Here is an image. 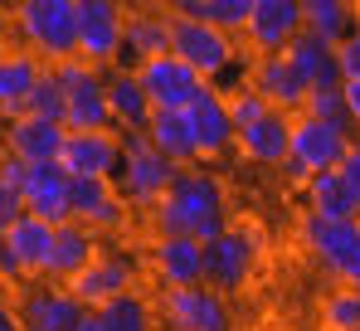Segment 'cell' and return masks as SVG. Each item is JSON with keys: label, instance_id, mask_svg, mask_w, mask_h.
Here are the masks:
<instances>
[{"label": "cell", "instance_id": "cell-3", "mask_svg": "<svg viewBox=\"0 0 360 331\" xmlns=\"http://www.w3.org/2000/svg\"><path fill=\"white\" fill-rule=\"evenodd\" d=\"M49 73L63 83V127L68 132H108L112 122V103H108V68L88 63L83 54L54 58Z\"/></svg>", "mask_w": 360, "mask_h": 331}, {"label": "cell", "instance_id": "cell-33", "mask_svg": "<svg viewBox=\"0 0 360 331\" xmlns=\"http://www.w3.org/2000/svg\"><path fill=\"white\" fill-rule=\"evenodd\" d=\"M171 15H200V20H210V25H219V30H229V35L243 39L248 15H253V0H185Z\"/></svg>", "mask_w": 360, "mask_h": 331}, {"label": "cell", "instance_id": "cell-34", "mask_svg": "<svg viewBox=\"0 0 360 331\" xmlns=\"http://www.w3.org/2000/svg\"><path fill=\"white\" fill-rule=\"evenodd\" d=\"M321 327L326 331H360V287L356 282H341L336 292H326Z\"/></svg>", "mask_w": 360, "mask_h": 331}, {"label": "cell", "instance_id": "cell-29", "mask_svg": "<svg viewBox=\"0 0 360 331\" xmlns=\"http://www.w3.org/2000/svg\"><path fill=\"white\" fill-rule=\"evenodd\" d=\"M302 200H307V210L321 215V220H360V200H356V190L346 185L341 166H336V170H316V175H307Z\"/></svg>", "mask_w": 360, "mask_h": 331}, {"label": "cell", "instance_id": "cell-9", "mask_svg": "<svg viewBox=\"0 0 360 331\" xmlns=\"http://www.w3.org/2000/svg\"><path fill=\"white\" fill-rule=\"evenodd\" d=\"M161 322L171 331H229V302L214 282H190V287H161L156 302Z\"/></svg>", "mask_w": 360, "mask_h": 331}, {"label": "cell", "instance_id": "cell-16", "mask_svg": "<svg viewBox=\"0 0 360 331\" xmlns=\"http://www.w3.org/2000/svg\"><path fill=\"white\" fill-rule=\"evenodd\" d=\"M136 78H141V88L151 93L156 108H190V103L210 88V78H205L200 68H190L180 54H171V49L146 58V63H136Z\"/></svg>", "mask_w": 360, "mask_h": 331}, {"label": "cell", "instance_id": "cell-14", "mask_svg": "<svg viewBox=\"0 0 360 331\" xmlns=\"http://www.w3.org/2000/svg\"><path fill=\"white\" fill-rule=\"evenodd\" d=\"M171 5L161 0H127V35H122V68H136L146 58L166 54L171 49Z\"/></svg>", "mask_w": 360, "mask_h": 331}, {"label": "cell", "instance_id": "cell-2", "mask_svg": "<svg viewBox=\"0 0 360 331\" xmlns=\"http://www.w3.org/2000/svg\"><path fill=\"white\" fill-rule=\"evenodd\" d=\"M10 35L44 63L78 54V0H15Z\"/></svg>", "mask_w": 360, "mask_h": 331}, {"label": "cell", "instance_id": "cell-1", "mask_svg": "<svg viewBox=\"0 0 360 331\" xmlns=\"http://www.w3.org/2000/svg\"><path fill=\"white\" fill-rule=\"evenodd\" d=\"M151 229L156 234H195L200 244H214L229 229V210H224V185L210 170L180 166L171 190L151 205Z\"/></svg>", "mask_w": 360, "mask_h": 331}, {"label": "cell", "instance_id": "cell-39", "mask_svg": "<svg viewBox=\"0 0 360 331\" xmlns=\"http://www.w3.org/2000/svg\"><path fill=\"white\" fill-rule=\"evenodd\" d=\"M336 58H341V78H360V30L336 44Z\"/></svg>", "mask_w": 360, "mask_h": 331}, {"label": "cell", "instance_id": "cell-37", "mask_svg": "<svg viewBox=\"0 0 360 331\" xmlns=\"http://www.w3.org/2000/svg\"><path fill=\"white\" fill-rule=\"evenodd\" d=\"M25 112H34V117H54V122H63V83L44 68V78L34 83V93H30V103H25Z\"/></svg>", "mask_w": 360, "mask_h": 331}, {"label": "cell", "instance_id": "cell-32", "mask_svg": "<svg viewBox=\"0 0 360 331\" xmlns=\"http://www.w3.org/2000/svg\"><path fill=\"white\" fill-rule=\"evenodd\" d=\"M93 322H98V331H156V312H151V302L131 287V292L112 297L108 307H98Z\"/></svg>", "mask_w": 360, "mask_h": 331}, {"label": "cell", "instance_id": "cell-43", "mask_svg": "<svg viewBox=\"0 0 360 331\" xmlns=\"http://www.w3.org/2000/svg\"><path fill=\"white\" fill-rule=\"evenodd\" d=\"M78 331H98V322H93V312H88V317H83V327Z\"/></svg>", "mask_w": 360, "mask_h": 331}, {"label": "cell", "instance_id": "cell-13", "mask_svg": "<svg viewBox=\"0 0 360 331\" xmlns=\"http://www.w3.org/2000/svg\"><path fill=\"white\" fill-rule=\"evenodd\" d=\"M68 205H73V220H83L98 234L127 229V215H131L112 175H68Z\"/></svg>", "mask_w": 360, "mask_h": 331}, {"label": "cell", "instance_id": "cell-5", "mask_svg": "<svg viewBox=\"0 0 360 331\" xmlns=\"http://www.w3.org/2000/svg\"><path fill=\"white\" fill-rule=\"evenodd\" d=\"M346 146H351V127L297 112V117H292V151H288V161H283L288 166V180H292V185H307V175L336 170L341 156H346Z\"/></svg>", "mask_w": 360, "mask_h": 331}, {"label": "cell", "instance_id": "cell-21", "mask_svg": "<svg viewBox=\"0 0 360 331\" xmlns=\"http://www.w3.org/2000/svg\"><path fill=\"white\" fill-rule=\"evenodd\" d=\"M248 83H253L278 112H302V103H307V78L297 73V63L288 58V49H283V54H253Z\"/></svg>", "mask_w": 360, "mask_h": 331}, {"label": "cell", "instance_id": "cell-25", "mask_svg": "<svg viewBox=\"0 0 360 331\" xmlns=\"http://www.w3.org/2000/svg\"><path fill=\"white\" fill-rule=\"evenodd\" d=\"M25 210L39 215L49 224L73 220V205H68V170L59 161H34L30 180H25Z\"/></svg>", "mask_w": 360, "mask_h": 331}, {"label": "cell", "instance_id": "cell-8", "mask_svg": "<svg viewBox=\"0 0 360 331\" xmlns=\"http://www.w3.org/2000/svg\"><path fill=\"white\" fill-rule=\"evenodd\" d=\"M258 254H263V234L253 224H229L214 244H205V282H214L219 292L248 287Z\"/></svg>", "mask_w": 360, "mask_h": 331}, {"label": "cell", "instance_id": "cell-48", "mask_svg": "<svg viewBox=\"0 0 360 331\" xmlns=\"http://www.w3.org/2000/svg\"><path fill=\"white\" fill-rule=\"evenodd\" d=\"M0 302H5V292H0Z\"/></svg>", "mask_w": 360, "mask_h": 331}, {"label": "cell", "instance_id": "cell-47", "mask_svg": "<svg viewBox=\"0 0 360 331\" xmlns=\"http://www.w3.org/2000/svg\"><path fill=\"white\" fill-rule=\"evenodd\" d=\"M0 54H5V44H0Z\"/></svg>", "mask_w": 360, "mask_h": 331}, {"label": "cell", "instance_id": "cell-18", "mask_svg": "<svg viewBox=\"0 0 360 331\" xmlns=\"http://www.w3.org/2000/svg\"><path fill=\"white\" fill-rule=\"evenodd\" d=\"M136 287V268L122 258V254H103L98 249V258L83 268V273L68 277V292L88 307V312H98V307H108L112 297H122V292H131Z\"/></svg>", "mask_w": 360, "mask_h": 331}, {"label": "cell", "instance_id": "cell-15", "mask_svg": "<svg viewBox=\"0 0 360 331\" xmlns=\"http://www.w3.org/2000/svg\"><path fill=\"white\" fill-rule=\"evenodd\" d=\"M185 117H190V132H195V151H200V166L210 161H224L234 146H239V127H234V117H229V98L210 83L190 108H185Z\"/></svg>", "mask_w": 360, "mask_h": 331}, {"label": "cell", "instance_id": "cell-23", "mask_svg": "<svg viewBox=\"0 0 360 331\" xmlns=\"http://www.w3.org/2000/svg\"><path fill=\"white\" fill-rule=\"evenodd\" d=\"M292 117L297 112H268V117H258L253 127H243L239 132V151L243 161L253 166H283L288 161V151H292Z\"/></svg>", "mask_w": 360, "mask_h": 331}, {"label": "cell", "instance_id": "cell-38", "mask_svg": "<svg viewBox=\"0 0 360 331\" xmlns=\"http://www.w3.org/2000/svg\"><path fill=\"white\" fill-rule=\"evenodd\" d=\"M20 215H25V195H20V190H15V185L0 175V234L20 220Z\"/></svg>", "mask_w": 360, "mask_h": 331}, {"label": "cell", "instance_id": "cell-49", "mask_svg": "<svg viewBox=\"0 0 360 331\" xmlns=\"http://www.w3.org/2000/svg\"><path fill=\"white\" fill-rule=\"evenodd\" d=\"M0 5H5V0H0Z\"/></svg>", "mask_w": 360, "mask_h": 331}, {"label": "cell", "instance_id": "cell-28", "mask_svg": "<svg viewBox=\"0 0 360 331\" xmlns=\"http://www.w3.org/2000/svg\"><path fill=\"white\" fill-rule=\"evenodd\" d=\"M288 58L297 63V73L307 78V88H341V58H336V44L316 30H302L297 39L288 44Z\"/></svg>", "mask_w": 360, "mask_h": 331}, {"label": "cell", "instance_id": "cell-30", "mask_svg": "<svg viewBox=\"0 0 360 331\" xmlns=\"http://www.w3.org/2000/svg\"><path fill=\"white\" fill-rule=\"evenodd\" d=\"M146 137L161 156H171L176 166H200V151H195V132H190V117L185 108H156L151 122H146Z\"/></svg>", "mask_w": 360, "mask_h": 331}, {"label": "cell", "instance_id": "cell-31", "mask_svg": "<svg viewBox=\"0 0 360 331\" xmlns=\"http://www.w3.org/2000/svg\"><path fill=\"white\" fill-rule=\"evenodd\" d=\"M302 20H307V30L341 44L346 35L360 30V5L356 0H302Z\"/></svg>", "mask_w": 360, "mask_h": 331}, {"label": "cell", "instance_id": "cell-17", "mask_svg": "<svg viewBox=\"0 0 360 331\" xmlns=\"http://www.w3.org/2000/svg\"><path fill=\"white\" fill-rule=\"evenodd\" d=\"M302 30H307V20H302V0H253L248 30H243V44H248L253 54H283Z\"/></svg>", "mask_w": 360, "mask_h": 331}, {"label": "cell", "instance_id": "cell-44", "mask_svg": "<svg viewBox=\"0 0 360 331\" xmlns=\"http://www.w3.org/2000/svg\"><path fill=\"white\" fill-rule=\"evenodd\" d=\"M0 282H5V244H0Z\"/></svg>", "mask_w": 360, "mask_h": 331}, {"label": "cell", "instance_id": "cell-19", "mask_svg": "<svg viewBox=\"0 0 360 331\" xmlns=\"http://www.w3.org/2000/svg\"><path fill=\"white\" fill-rule=\"evenodd\" d=\"M151 273L161 287L205 282V244L195 234H156L151 244Z\"/></svg>", "mask_w": 360, "mask_h": 331}, {"label": "cell", "instance_id": "cell-46", "mask_svg": "<svg viewBox=\"0 0 360 331\" xmlns=\"http://www.w3.org/2000/svg\"><path fill=\"white\" fill-rule=\"evenodd\" d=\"M161 5H171V10H176V5H185V0H161Z\"/></svg>", "mask_w": 360, "mask_h": 331}, {"label": "cell", "instance_id": "cell-42", "mask_svg": "<svg viewBox=\"0 0 360 331\" xmlns=\"http://www.w3.org/2000/svg\"><path fill=\"white\" fill-rule=\"evenodd\" d=\"M0 331H25V327H20V312H15V302H10V297L0 302Z\"/></svg>", "mask_w": 360, "mask_h": 331}, {"label": "cell", "instance_id": "cell-4", "mask_svg": "<svg viewBox=\"0 0 360 331\" xmlns=\"http://www.w3.org/2000/svg\"><path fill=\"white\" fill-rule=\"evenodd\" d=\"M176 170L180 166L171 161V156H161L146 132H122V166H117L112 180H117V190L127 195L131 210H151V205L171 190Z\"/></svg>", "mask_w": 360, "mask_h": 331}, {"label": "cell", "instance_id": "cell-27", "mask_svg": "<svg viewBox=\"0 0 360 331\" xmlns=\"http://www.w3.org/2000/svg\"><path fill=\"white\" fill-rule=\"evenodd\" d=\"M98 258V229H88L83 220L54 224V249H49V277L68 282L73 273H83Z\"/></svg>", "mask_w": 360, "mask_h": 331}, {"label": "cell", "instance_id": "cell-11", "mask_svg": "<svg viewBox=\"0 0 360 331\" xmlns=\"http://www.w3.org/2000/svg\"><path fill=\"white\" fill-rule=\"evenodd\" d=\"M5 244V282H34V277H49V249H54V224L39 220V215H20L0 234Z\"/></svg>", "mask_w": 360, "mask_h": 331}, {"label": "cell", "instance_id": "cell-45", "mask_svg": "<svg viewBox=\"0 0 360 331\" xmlns=\"http://www.w3.org/2000/svg\"><path fill=\"white\" fill-rule=\"evenodd\" d=\"M0 156H5V122H0Z\"/></svg>", "mask_w": 360, "mask_h": 331}, {"label": "cell", "instance_id": "cell-7", "mask_svg": "<svg viewBox=\"0 0 360 331\" xmlns=\"http://www.w3.org/2000/svg\"><path fill=\"white\" fill-rule=\"evenodd\" d=\"M234 39L239 35H229V30H219V25L200 20V15H176L171 20V54H180L190 68H200L210 83L239 58V44Z\"/></svg>", "mask_w": 360, "mask_h": 331}, {"label": "cell", "instance_id": "cell-22", "mask_svg": "<svg viewBox=\"0 0 360 331\" xmlns=\"http://www.w3.org/2000/svg\"><path fill=\"white\" fill-rule=\"evenodd\" d=\"M44 68L49 63L34 54V49H25V44H15V49L0 54V122H15L25 112L34 83L44 78Z\"/></svg>", "mask_w": 360, "mask_h": 331}, {"label": "cell", "instance_id": "cell-40", "mask_svg": "<svg viewBox=\"0 0 360 331\" xmlns=\"http://www.w3.org/2000/svg\"><path fill=\"white\" fill-rule=\"evenodd\" d=\"M341 175H346V185L356 190V200H360V137H351V146L341 156Z\"/></svg>", "mask_w": 360, "mask_h": 331}, {"label": "cell", "instance_id": "cell-26", "mask_svg": "<svg viewBox=\"0 0 360 331\" xmlns=\"http://www.w3.org/2000/svg\"><path fill=\"white\" fill-rule=\"evenodd\" d=\"M108 103H112V122H117V132H146V122H151V93L141 88V78H136V68H122L112 63L108 68Z\"/></svg>", "mask_w": 360, "mask_h": 331}, {"label": "cell", "instance_id": "cell-20", "mask_svg": "<svg viewBox=\"0 0 360 331\" xmlns=\"http://www.w3.org/2000/svg\"><path fill=\"white\" fill-rule=\"evenodd\" d=\"M59 166L68 175H117L122 166V132L108 127V132H68L63 137Z\"/></svg>", "mask_w": 360, "mask_h": 331}, {"label": "cell", "instance_id": "cell-6", "mask_svg": "<svg viewBox=\"0 0 360 331\" xmlns=\"http://www.w3.org/2000/svg\"><path fill=\"white\" fill-rule=\"evenodd\" d=\"M297 234L336 282H360V220H321L307 210Z\"/></svg>", "mask_w": 360, "mask_h": 331}, {"label": "cell", "instance_id": "cell-12", "mask_svg": "<svg viewBox=\"0 0 360 331\" xmlns=\"http://www.w3.org/2000/svg\"><path fill=\"white\" fill-rule=\"evenodd\" d=\"M127 35V0H78V54L112 68Z\"/></svg>", "mask_w": 360, "mask_h": 331}, {"label": "cell", "instance_id": "cell-10", "mask_svg": "<svg viewBox=\"0 0 360 331\" xmlns=\"http://www.w3.org/2000/svg\"><path fill=\"white\" fill-rule=\"evenodd\" d=\"M15 312L25 331H78L88 317V307L68 292V282H54V277L25 282V292L15 297Z\"/></svg>", "mask_w": 360, "mask_h": 331}, {"label": "cell", "instance_id": "cell-36", "mask_svg": "<svg viewBox=\"0 0 360 331\" xmlns=\"http://www.w3.org/2000/svg\"><path fill=\"white\" fill-rule=\"evenodd\" d=\"M224 98H229V117H234V127H239V132H243V127H253L258 117H268V112H273V103H268L253 83H243V88L224 93Z\"/></svg>", "mask_w": 360, "mask_h": 331}, {"label": "cell", "instance_id": "cell-50", "mask_svg": "<svg viewBox=\"0 0 360 331\" xmlns=\"http://www.w3.org/2000/svg\"><path fill=\"white\" fill-rule=\"evenodd\" d=\"M356 5H360V0H356Z\"/></svg>", "mask_w": 360, "mask_h": 331}, {"label": "cell", "instance_id": "cell-24", "mask_svg": "<svg viewBox=\"0 0 360 331\" xmlns=\"http://www.w3.org/2000/svg\"><path fill=\"white\" fill-rule=\"evenodd\" d=\"M63 137L68 127L54 117H34V112H20L15 122H5V151L25 156V161H59Z\"/></svg>", "mask_w": 360, "mask_h": 331}, {"label": "cell", "instance_id": "cell-41", "mask_svg": "<svg viewBox=\"0 0 360 331\" xmlns=\"http://www.w3.org/2000/svg\"><path fill=\"white\" fill-rule=\"evenodd\" d=\"M341 93H346V112H351V127L360 132V78H346V83H341Z\"/></svg>", "mask_w": 360, "mask_h": 331}, {"label": "cell", "instance_id": "cell-35", "mask_svg": "<svg viewBox=\"0 0 360 331\" xmlns=\"http://www.w3.org/2000/svg\"><path fill=\"white\" fill-rule=\"evenodd\" d=\"M302 112H307V117H321V122L351 127V112H346V93H341V88H307ZM351 132H356V127H351Z\"/></svg>", "mask_w": 360, "mask_h": 331}]
</instances>
